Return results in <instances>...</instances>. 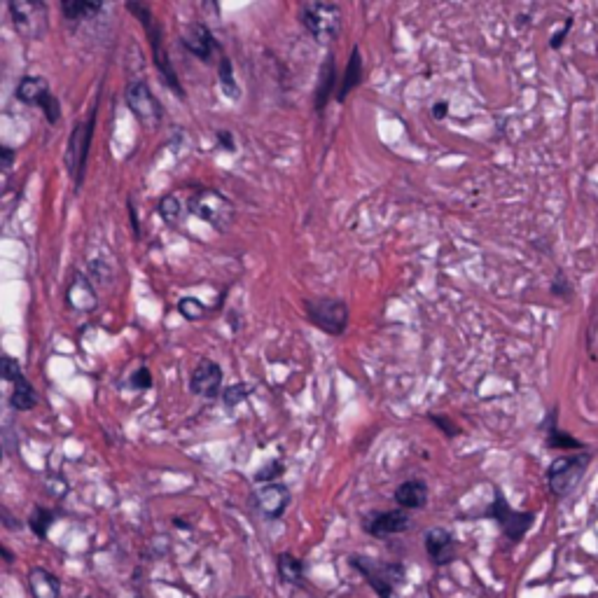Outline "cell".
Wrapping results in <instances>:
<instances>
[{
    "label": "cell",
    "instance_id": "cell-1",
    "mask_svg": "<svg viewBox=\"0 0 598 598\" xmlns=\"http://www.w3.org/2000/svg\"><path fill=\"white\" fill-rule=\"evenodd\" d=\"M127 10L131 12V15H136L138 22L143 24L145 36H148V40H150L152 61H155V66H157L159 75H162L164 85L169 87V89H173L178 99H185V92H183V87H180L176 71H173V66H171V61H169V54L164 52V33H162V29H159V24H157L155 15H152V10L148 8V5H143V3H127Z\"/></svg>",
    "mask_w": 598,
    "mask_h": 598
},
{
    "label": "cell",
    "instance_id": "cell-2",
    "mask_svg": "<svg viewBox=\"0 0 598 598\" xmlns=\"http://www.w3.org/2000/svg\"><path fill=\"white\" fill-rule=\"evenodd\" d=\"M589 465H591L589 451H577V454H566L556 458L547 470L549 493H552L556 500L568 498L570 493L580 486L582 477L587 475Z\"/></svg>",
    "mask_w": 598,
    "mask_h": 598
},
{
    "label": "cell",
    "instance_id": "cell-3",
    "mask_svg": "<svg viewBox=\"0 0 598 598\" xmlns=\"http://www.w3.org/2000/svg\"><path fill=\"white\" fill-rule=\"evenodd\" d=\"M304 314L309 323L330 337H342L349 328V304L339 297H311L304 299Z\"/></svg>",
    "mask_w": 598,
    "mask_h": 598
},
{
    "label": "cell",
    "instance_id": "cell-4",
    "mask_svg": "<svg viewBox=\"0 0 598 598\" xmlns=\"http://www.w3.org/2000/svg\"><path fill=\"white\" fill-rule=\"evenodd\" d=\"M299 22L318 43H330L342 31V8L325 0H309L299 5Z\"/></svg>",
    "mask_w": 598,
    "mask_h": 598
},
{
    "label": "cell",
    "instance_id": "cell-5",
    "mask_svg": "<svg viewBox=\"0 0 598 598\" xmlns=\"http://www.w3.org/2000/svg\"><path fill=\"white\" fill-rule=\"evenodd\" d=\"M351 566L372 584L374 591L381 598H398V587L405 580V568L400 563H388L379 559H367V556H353Z\"/></svg>",
    "mask_w": 598,
    "mask_h": 598
},
{
    "label": "cell",
    "instance_id": "cell-6",
    "mask_svg": "<svg viewBox=\"0 0 598 598\" xmlns=\"http://www.w3.org/2000/svg\"><path fill=\"white\" fill-rule=\"evenodd\" d=\"M96 113H99V103H94V108L89 110L87 120L75 124L71 141H68L66 164H68V171H71V178L75 180V187H80L82 180H85L89 150H92V138L96 129Z\"/></svg>",
    "mask_w": 598,
    "mask_h": 598
},
{
    "label": "cell",
    "instance_id": "cell-7",
    "mask_svg": "<svg viewBox=\"0 0 598 598\" xmlns=\"http://www.w3.org/2000/svg\"><path fill=\"white\" fill-rule=\"evenodd\" d=\"M187 208L194 215H199L201 220H206L208 225H213L218 232H225V229L232 225L234 220V206L227 197H222L220 192L211 190V187H201L187 201Z\"/></svg>",
    "mask_w": 598,
    "mask_h": 598
},
{
    "label": "cell",
    "instance_id": "cell-8",
    "mask_svg": "<svg viewBox=\"0 0 598 598\" xmlns=\"http://www.w3.org/2000/svg\"><path fill=\"white\" fill-rule=\"evenodd\" d=\"M486 517L498 521L500 531L505 533L507 540L521 542V540H524V535L531 531V526L535 521V512L512 510L503 493L496 489V498H493V503L489 507V512H486Z\"/></svg>",
    "mask_w": 598,
    "mask_h": 598
},
{
    "label": "cell",
    "instance_id": "cell-9",
    "mask_svg": "<svg viewBox=\"0 0 598 598\" xmlns=\"http://www.w3.org/2000/svg\"><path fill=\"white\" fill-rule=\"evenodd\" d=\"M17 31L31 40H40L47 33V5L36 0H12L8 5Z\"/></svg>",
    "mask_w": 598,
    "mask_h": 598
},
{
    "label": "cell",
    "instance_id": "cell-10",
    "mask_svg": "<svg viewBox=\"0 0 598 598\" xmlns=\"http://www.w3.org/2000/svg\"><path fill=\"white\" fill-rule=\"evenodd\" d=\"M124 99H127V106L131 113L136 115L138 122L143 124H159L164 117V108L162 103L155 94H152V89L145 85L143 80H136L131 82L127 87V94H124Z\"/></svg>",
    "mask_w": 598,
    "mask_h": 598
},
{
    "label": "cell",
    "instance_id": "cell-11",
    "mask_svg": "<svg viewBox=\"0 0 598 598\" xmlns=\"http://www.w3.org/2000/svg\"><path fill=\"white\" fill-rule=\"evenodd\" d=\"M190 391L206 400L218 398L222 393V367L215 360H201L192 370Z\"/></svg>",
    "mask_w": 598,
    "mask_h": 598
},
{
    "label": "cell",
    "instance_id": "cell-12",
    "mask_svg": "<svg viewBox=\"0 0 598 598\" xmlns=\"http://www.w3.org/2000/svg\"><path fill=\"white\" fill-rule=\"evenodd\" d=\"M409 526H412V517L405 510L374 512L365 519V531L372 538H391V535L405 533Z\"/></svg>",
    "mask_w": 598,
    "mask_h": 598
},
{
    "label": "cell",
    "instance_id": "cell-13",
    "mask_svg": "<svg viewBox=\"0 0 598 598\" xmlns=\"http://www.w3.org/2000/svg\"><path fill=\"white\" fill-rule=\"evenodd\" d=\"M255 500H257V507H260V512L264 514V517L281 519L290 505V491H288V486L278 484V482L264 484L262 489H257Z\"/></svg>",
    "mask_w": 598,
    "mask_h": 598
},
{
    "label": "cell",
    "instance_id": "cell-14",
    "mask_svg": "<svg viewBox=\"0 0 598 598\" xmlns=\"http://www.w3.org/2000/svg\"><path fill=\"white\" fill-rule=\"evenodd\" d=\"M183 45L187 52H192L194 57L206 61V64H211L213 54L220 50L218 40L213 38V31L206 24L187 26V31L183 33Z\"/></svg>",
    "mask_w": 598,
    "mask_h": 598
},
{
    "label": "cell",
    "instance_id": "cell-15",
    "mask_svg": "<svg viewBox=\"0 0 598 598\" xmlns=\"http://www.w3.org/2000/svg\"><path fill=\"white\" fill-rule=\"evenodd\" d=\"M426 552L435 566H447L456 559V540L444 528H430L426 533Z\"/></svg>",
    "mask_w": 598,
    "mask_h": 598
},
{
    "label": "cell",
    "instance_id": "cell-16",
    "mask_svg": "<svg viewBox=\"0 0 598 598\" xmlns=\"http://www.w3.org/2000/svg\"><path fill=\"white\" fill-rule=\"evenodd\" d=\"M395 503L400 510H423L428 503V484L423 479H407L395 489Z\"/></svg>",
    "mask_w": 598,
    "mask_h": 598
},
{
    "label": "cell",
    "instance_id": "cell-17",
    "mask_svg": "<svg viewBox=\"0 0 598 598\" xmlns=\"http://www.w3.org/2000/svg\"><path fill=\"white\" fill-rule=\"evenodd\" d=\"M559 414H556V409L547 414V426H545V433H547V447L549 449H556V451H570V454H577V451H587V444L577 440V437L563 433L559 428Z\"/></svg>",
    "mask_w": 598,
    "mask_h": 598
},
{
    "label": "cell",
    "instance_id": "cell-18",
    "mask_svg": "<svg viewBox=\"0 0 598 598\" xmlns=\"http://www.w3.org/2000/svg\"><path fill=\"white\" fill-rule=\"evenodd\" d=\"M335 87H337V66H335V54L330 52L328 57H325L321 75H318L316 101H314L316 113H323L325 106H328L332 99V94H335Z\"/></svg>",
    "mask_w": 598,
    "mask_h": 598
},
{
    "label": "cell",
    "instance_id": "cell-19",
    "mask_svg": "<svg viewBox=\"0 0 598 598\" xmlns=\"http://www.w3.org/2000/svg\"><path fill=\"white\" fill-rule=\"evenodd\" d=\"M68 302L78 311H92L96 307V292L82 274H75L71 288H68Z\"/></svg>",
    "mask_w": 598,
    "mask_h": 598
},
{
    "label": "cell",
    "instance_id": "cell-20",
    "mask_svg": "<svg viewBox=\"0 0 598 598\" xmlns=\"http://www.w3.org/2000/svg\"><path fill=\"white\" fill-rule=\"evenodd\" d=\"M50 85H47V80L43 78H24L22 82L17 85V99L26 103V106H43V101L50 96Z\"/></svg>",
    "mask_w": 598,
    "mask_h": 598
},
{
    "label": "cell",
    "instance_id": "cell-21",
    "mask_svg": "<svg viewBox=\"0 0 598 598\" xmlns=\"http://www.w3.org/2000/svg\"><path fill=\"white\" fill-rule=\"evenodd\" d=\"M360 80H363V57H360L358 47H353L349 64H346V71H344V82L337 92V101L344 103L346 96L351 94V89H356L360 85Z\"/></svg>",
    "mask_w": 598,
    "mask_h": 598
},
{
    "label": "cell",
    "instance_id": "cell-22",
    "mask_svg": "<svg viewBox=\"0 0 598 598\" xmlns=\"http://www.w3.org/2000/svg\"><path fill=\"white\" fill-rule=\"evenodd\" d=\"M33 598H59V580L50 570L33 568L29 575Z\"/></svg>",
    "mask_w": 598,
    "mask_h": 598
},
{
    "label": "cell",
    "instance_id": "cell-23",
    "mask_svg": "<svg viewBox=\"0 0 598 598\" xmlns=\"http://www.w3.org/2000/svg\"><path fill=\"white\" fill-rule=\"evenodd\" d=\"M10 405L15 412H29V409L38 405L36 388H33V384L26 377H22L15 384V391L10 395Z\"/></svg>",
    "mask_w": 598,
    "mask_h": 598
},
{
    "label": "cell",
    "instance_id": "cell-24",
    "mask_svg": "<svg viewBox=\"0 0 598 598\" xmlns=\"http://www.w3.org/2000/svg\"><path fill=\"white\" fill-rule=\"evenodd\" d=\"M278 577L285 584H299L304 580V563L292 554H281L278 556Z\"/></svg>",
    "mask_w": 598,
    "mask_h": 598
},
{
    "label": "cell",
    "instance_id": "cell-25",
    "mask_svg": "<svg viewBox=\"0 0 598 598\" xmlns=\"http://www.w3.org/2000/svg\"><path fill=\"white\" fill-rule=\"evenodd\" d=\"M101 10H103L101 3H87V0H64V3H61V12H64L66 19H73V22L94 17L96 12Z\"/></svg>",
    "mask_w": 598,
    "mask_h": 598
},
{
    "label": "cell",
    "instance_id": "cell-26",
    "mask_svg": "<svg viewBox=\"0 0 598 598\" xmlns=\"http://www.w3.org/2000/svg\"><path fill=\"white\" fill-rule=\"evenodd\" d=\"M54 512L47 510V507H33L31 517H29V526L31 531L38 535V538H45L47 531H50V526L54 524Z\"/></svg>",
    "mask_w": 598,
    "mask_h": 598
},
{
    "label": "cell",
    "instance_id": "cell-27",
    "mask_svg": "<svg viewBox=\"0 0 598 598\" xmlns=\"http://www.w3.org/2000/svg\"><path fill=\"white\" fill-rule=\"evenodd\" d=\"M220 87H222V92H225L227 99H232V101L239 99V85H236V80H234L232 61H229V57H225V54H222V59H220Z\"/></svg>",
    "mask_w": 598,
    "mask_h": 598
},
{
    "label": "cell",
    "instance_id": "cell-28",
    "mask_svg": "<svg viewBox=\"0 0 598 598\" xmlns=\"http://www.w3.org/2000/svg\"><path fill=\"white\" fill-rule=\"evenodd\" d=\"M180 316L187 318V321H201L206 316V307L199 302L197 297H185L178 302Z\"/></svg>",
    "mask_w": 598,
    "mask_h": 598
},
{
    "label": "cell",
    "instance_id": "cell-29",
    "mask_svg": "<svg viewBox=\"0 0 598 598\" xmlns=\"http://www.w3.org/2000/svg\"><path fill=\"white\" fill-rule=\"evenodd\" d=\"M159 213H162V218L169 222V225H176L180 213H183V206H180L178 197H173V194H169V197L162 199V204H159Z\"/></svg>",
    "mask_w": 598,
    "mask_h": 598
},
{
    "label": "cell",
    "instance_id": "cell-30",
    "mask_svg": "<svg viewBox=\"0 0 598 598\" xmlns=\"http://www.w3.org/2000/svg\"><path fill=\"white\" fill-rule=\"evenodd\" d=\"M552 297L563 299V302H570V299H573V285H570L568 276L563 274L561 269L556 271V278L552 281Z\"/></svg>",
    "mask_w": 598,
    "mask_h": 598
},
{
    "label": "cell",
    "instance_id": "cell-31",
    "mask_svg": "<svg viewBox=\"0 0 598 598\" xmlns=\"http://www.w3.org/2000/svg\"><path fill=\"white\" fill-rule=\"evenodd\" d=\"M285 472V468H283V463L281 461H271V463H267L264 465V468L257 472L255 475V482H262V484H274V479L276 477H281Z\"/></svg>",
    "mask_w": 598,
    "mask_h": 598
},
{
    "label": "cell",
    "instance_id": "cell-32",
    "mask_svg": "<svg viewBox=\"0 0 598 598\" xmlns=\"http://www.w3.org/2000/svg\"><path fill=\"white\" fill-rule=\"evenodd\" d=\"M3 377H5V381H10V384H17V381L24 377L19 360L10 358V356H3Z\"/></svg>",
    "mask_w": 598,
    "mask_h": 598
},
{
    "label": "cell",
    "instance_id": "cell-33",
    "mask_svg": "<svg viewBox=\"0 0 598 598\" xmlns=\"http://www.w3.org/2000/svg\"><path fill=\"white\" fill-rule=\"evenodd\" d=\"M246 395H248V388L241 386V384H236V386H229L227 388L225 395H222V400H225L227 407H234V405H239L241 400H246Z\"/></svg>",
    "mask_w": 598,
    "mask_h": 598
},
{
    "label": "cell",
    "instance_id": "cell-34",
    "mask_svg": "<svg viewBox=\"0 0 598 598\" xmlns=\"http://www.w3.org/2000/svg\"><path fill=\"white\" fill-rule=\"evenodd\" d=\"M131 386H134L136 391H148V388L152 386V372L148 370V367H141V370L131 377Z\"/></svg>",
    "mask_w": 598,
    "mask_h": 598
},
{
    "label": "cell",
    "instance_id": "cell-35",
    "mask_svg": "<svg viewBox=\"0 0 598 598\" xmlns=\"http://www.w3.org/2000/svg\"><path fill=\"white\" fill-rule=\"evenodd\" d=\"M430 421L435 423V426H440V430L447 437H456L458 435V426L451 419H447V416H440V414H430Z\"/></svg>",
    "mask_w": 598,
    "mask_h": 598
},
{
    "label": "cell",
    "instance_id": "cell-36",
    "mask_svg": "<svg viewBox=\"0 0 598 598\" xmlns=\"http://www.w3.org/2000/svg\"><path fill=\"white\" fill-rule=\"evenodd\" d=\"M570 29H573V17H568L566 24H563V29L559 33H554L552 40H549V47H552V50H559V47L563 45V40H566V36L570 33Z\"/></svg>",
    "mask_w": 598,
    "mask_h": 598
},
{
    "label": "cell",
    "instance_id": "cell-37",
    "mask_svg": "<svg viewBox=\"0 0 598 598\" xmlns=\"http://www.w3.org/2000/svg\"><path fill=\"white\" fill-rule=\"evenodd\" d=\"M0 157H3V164H0V169L8 173L12 169V162H15V152H12L8 145H3V148H0Z\"/></svg>",
    "mask_w": 598,
    "mask_h": 598
},
{
    "label": "cell",
    "instance_id": "cell-38",
    "mask_svg": "<svg viewBox=\"0 0 598 598\" xmlns=\"http://www.w3.org/2000/svg\"><path fill=\"white\" fill-rule=\"evenodd\" d=\"M218 143L222 148H227V152H234V138L229 131H218Z\"/></svg>",
    "mask_w": 598,
    "mask_h": 598
},
{
    "label": "cell",
    "instance_id": "cell-39",
    "mask_svg": "<svg viewBox=\"0 0 598 598\" xmlns=\"http://www.w3.org/2000/svg\"><path fill=\"white\" fill-rule=\"evenodd\" d=\"M447 113H449V103L447 101H437L435 106H433V117H435V120H444V117H447Z\"/></svg>",
    "mask_w": 598,
    "mask_h": 598
},
{
    "label": "cell",
    "instance_id": "cell-40",
    "mask_svg": "<svg viewBox=\"0 0 598 598\" xmlns=\"http://www.w3.org/2000/svg\"><path fill=\"white\" fill-rule=\"evenodd\" d=\"M129 218H131V227H134L136 236H141V227H138V213H136L134 201H129Z\"/></svg>",
    "mask_w": 598,
    "mask_h": 598
}]
</instances>
